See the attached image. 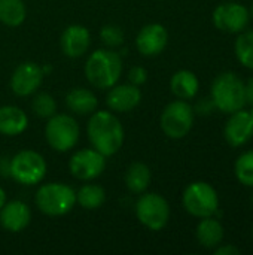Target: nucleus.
I'll return each instance as SVG.
<instances>
[{"mask_svg": "<svg viewBox=\"0 0 253 255\" xmlns=\"http://www.w3.org/2000/svg\"><path fill=\"white\" fill-rule=\"evenodd\" d=\"M86 134L91 146L104 157H112L121 151L125 131L119 118L109 111H95L86 124Z\"/></svg>", "mask_w": 253, "mask_h": 255, "instance_id": "1", "label": "nucleus"}, {"mask_svg": "<svg viewBox=\"0 0 253 255\" xmlns=\"http://www.w3.org/2000/svg\"><path fill=\"white\" fill-rule=\"evenodd\" d=\"M122 75V58L112 49H95L85 63V76L88 82L100 90H109L118 84Z\"/></svg>", "mask_w": 253, "mask_h": 255, "instance_id": "2", "label": "nucleus"}, {"mask_svg": "<svg viewBox=\"0 0 253 255\" xmlns=\"http://www.w3.org/2000/svg\"><path fill=\"white\" fill-rule=\"evenodd\" d=\"M210 99L215 108L227 115L246 106V90L243 79L234 72L219 73L212 84Z\"/></svg>", "mask_w": 253, "mask_h": 255, "instance_id": "3", "label": "nucleus"}, {"mask_svg": "<svg viewBox=\"0 0 253 255\" xmlns=\"http://www.w3.org/2000/svg\"><path fill=\"white\" fill-rule=\"evenodd\" d=\"M34 203L37 209L48 217H63L75 208L76 191L61 182L43 184L36 191Z\"/></svg>", "mask_w": 253, "mask_h": 255, "instance_id": "4", "label": "nucleus"}, {"mask_svg": "<svg viewBox=\"0 0 253 255\" xmlns=\"http://www.w3.org/2000/svg\"><path fill=\"white\" fill-rule=\"evenodd\" d=\"M46 160L33 149H22L9 160V176L21 185L33 187L46 176Z\"/></svg>", "mask_w": 253, "mask_h": 255, "instance_id": "5", "label": "nucleus"}, {"mask_svg": "<svg viewBox=\"0 0 253 255\" xmlns=\"http://www.w3.org/2000/svg\"><path fill=\"white\" fill-rule=\"evenodd\" d=\"M182 205L195 218L213 217L219 211V196L209 182L195 181L183 190Z\"/></svg>", "mask_w": 253, "mask_h": 255, "instance_id": "6", "label": "nucleus"}, {"mask_svg": "<svg viewBox=\"0 0 253 255\" xmlns=\"http://www.w3.org/2000/svg\"><path fill=\"white\" fill-rule=\"evenodd\" d=\"M81 136L78 121L67 114H55L48 118L45 126V139L57 152H67L76 146Z\"/></svg>", "mask_w": 253, "mask_h": 255, "instance_id": "7", "label": "nucleus"}, {"mask_svg": "<svg viewBox=\"0 0 253 255\" xmlns=\"http://www.w3.org/2000/svg\"><path fill=\"white\" fill-rule=\"evenodd\" d=\"M195 120L194 108L186 100H174L169 103L160 118L163 133L170 139H183L192 128Z\"/></svg>", "mask_w": 253, "mask_h": 255, "instance_id": "8", "label": "nucleus"}, {"mask_svg": "<svg viewBox=\"0 0 253 255\" xmlns=\"http://www.w3.org/2000/svg\"><path fill=\"white\" fill-rule=\"evenodd\" d=\"M170 205L158 193H142L136 202V217L142 226L152 232L163 230L170 220Z\"/></svg>", "mask_w": 253, "mask_h": 255, "instance_id": "9", "label": "nucleus"}, {"mask_svg": "<svg viewBox=\"0 0 253 255\" xmlns=\"http://www.w3.org/2000/svg\"><path fill=\"white\" fill-rule=\"evenodd\" d=\"M213 24L218 30L230 34H239L246 30L251 15L249 9L239 1H225L215 7Z\"/></svg>", "mask_w": 253, "mask_h": 255, "instance_id": "10", "label": "nucleus"}, {"mask_svg": "<svg viewBox=\"0 0 253 255\" xmlns=\"http://www.w3.org/2000/svg\"><path fill=\"white\" fill-rule=\"evenodd\" d=\"M106 169V157L94 148L76 151L69 161L72 176L79 181H92L98 178Z\"/></svg>", "mask_w": 253, "mask_h": 255, "instance_id": "11", "label": "nucleus"}, {"mask_svg": "<svg viewBox=\"0 0 253 255\" xmlns=\"http://www.w3.org/2000/svg\"><path fill=\"white\" fill-rule=\"evenodd\" d=\"M43 76L45 70L40 64L34 61H24L12 72L9 87L15 96L27 97L37 91V88L42 85Z\"/></svg>", "mask_w": 253, "mask_h": 255, "instance_id": "12", "label": "nucleus"}, {"mask_svg": "<svg viewBox=\"0 0 253 255\" xmlns=\"http://www.w3.org/2000/svg\"><path fill=\"white\" fill-rule=\"evenodd\" d=\"M253 136V115L251 111L239 109L230 114L224 127V137L233 148L243 146Z\"/></svg>", "mask_w": 253, "mask_h": 255, "instance_id": "13", "label": "nucleus"}, {"mask_svg": "<svg viewBox=\"0 0 253 255\" xmlns=\"http://www.w3.org/2000/svg\"><path fill=\"white\" fill-rule=\"evenodd\" d=\"M169 43V31L160 22H151L140 28L136 37V48L145 57L160 55Z\"/></svg>", "mask_w": 253, "mask_h": 255, "instance_id": "14", "label": "nucleus"}, {"mask_svg": "<svg viewBox=\"0 0 253 255\" xmlns=\"http://www.w3.org/2000/svg\"><path fill=\"white\" fill-rule=\"evenodd\" d=\"M91 45V33L85 25L70 24L60 36L61 52L69 58H79L85 55Z\"/></svg>", "mask_w": 253, "mask_h": 255, "instance_id": "15", "label": "nucleus"}, {"mask_svg": "<svg viewBox=\"0 0 253 255\" xmlns=\"http://www.w3.org/2000/svg\"><path fill=\"white\" fill-rule=\"evenodd\" d=\"M142 102V91L140 87L133 84H115L109 88L106 96V105L112 112L124 114L130 112L139 106Z\"/></svg>", "mask_w": 253, "mask_h": 255, "instance_id": "16", "label": "nucleus"}, {"mask_svg": "<svg viewBox=\"0 0 253 255\" xmlns=\"http://www.w3.org/2000/svg\"><path fill=\"white\" fill-rule=\"evenodd\" d=\"M31 221V211L27 203L21 200L6 202L0 209V226L10 233H19L28 227Z\"/></svg>", "mask_w": 253, "mask_h": 255, "instance_id": "17", "label": "nucleus"}, {"mask_svg": "<svg viewBox=\"0 0 253 255\" xmlns=\"http://www.w3.org/2000/svg\"><path fill=\"white\" fill-rule=\"evenodd\" d=\"M195 236L201 247L207 250H215L222 244L225 238V229L218 217H206L200 218V223L195 229Z\"/></svg>", "mask_w": 253, "mask_h": 255, "instance_id": "18", "label": "nucleus"}, {"mask_svg": "<svg viewBox=\"0 0 253 255\" xmlns=\"http://www.w3.org/2000/svg\"><path fill=\"white\" fill-rule=\"evenodd\" d=\"M28 127L27 114L12 105L0 108V134L3 136H19Z\"/></svg>", "mask_w": 253, "mask_h": 255, "instance_id": "19", "label": "nucleus"}, {"mask_svg": "<svg viewBox=\"0 0 253 255\" xmlns=\"http://www.w3.org/2000/svg\"><path fill=\"white\" fill-rule=\"evenodd\" d=\"M66 106L72 114L85 117L97 111L98 100L91 90L78 87L69 91V94L66 96Z\"/></svg>", "mask_w": 253, "mask_h": 255, "instance_id": "20", "label": "nucleus"}, {"mask_svg": "<svg viewBox=\"0 0 253 255\" xmlns=\"http://www.w3.org/2000/svg\"><path fill=\"white\" fill-rule=\"evenodd\" d=\"M200 88V81L197 75L191 70L182 69L177 70L170 79V90L171 93L182 100H191L197 96Z\"/></svg>", "mask_w": 253, "mask_h": 255, "instance_id": "21", "label": "nucleus"}, {"mask_svg": "<svg viewBox=\"0 0 253 255\" xmlns=\"http://www.w3.org/2000/svg\"><path fill=\"white\" fill-rule=\"evenodd\" d=\"M151 179H152L151 169L145 163L136 161V163H131L127 169L125 187L128 188L131 194H142L149 188Z\"/></svg>", "mask_w": 253, "mask_h": 255, "instance_id": "22", "label": "nucleus"}, {"mask_svg": "<svg viewBox=\"0 0 253 255\" xmlns=\"http://www.w3.org/2000/svg\"><path fill=\"white\" fill-rule=\"evenodd\" d=\"M104 202H106V191L101 185L85 184L76 191V203L86 211H95L101 208Z\"/></svg>", "mask_w": 253, "mask_h": 255, "instance_id": "23", "label": "nucleus"}, {"mask_svg": "<svg viewBox=\"0 0 253 255\" xmlns=\"http://www.w3.org/2000/svg\"><path fill=\"white\" fill-rule=\"evenodd\" d=\"M27 7L22 0H0V22L7 27H18L25 21Z\"/></svg>", "mask_w": 253, "mask_h": 255, "instance_id": "24", "label": "nucleus"}, {"mask_svg": "<svg viewBox=\"0 0 253 255\" xmlns=\"http://www.w3.org/2000/svg\"><path fill=\"white\" fill-rule=\"evenodd\" d=\"M234 52L242 66L253 70V30H243L239 33L234 43Z\"/></svg>", "mask_w": 253, "mask_h": 255, "instance_id": "25", "label": "nucleus"}, {"mask_svg": "<svg viewBox=\"0 0 253 255\" xmlns=\"http://www.w3.org/2000/svg\"><path fill=\"white\" fill-rule=\"evenodd\" d=\"M234 173L240 184L245 187H253V149L239 155L234 164Z\"/></svg>", "mask_w": 253, "mask_h": 255, "instance_id": "26", "label": "nucleus"}, {"mask_svg": "<svg viewBox=\"0 0 253 255\" xmlns=\"http://www.w3.org/2000/svg\"><path fill=\"white\" fill-rule=\"evenodd\" d=\"M31 111L39 118H51L57 114V102L48 93H37L31 100Z\"/></svg>", "mask_w": 253, "mask_h": 255, "instance_id": "27", "label": "nucleus"}, {"mask_svg": "<svg viewBox=\"0 0 253 255\" xmlns=\"http://www.w3.org/2000/svg\"><path fill=\"white\" fill-rule=\"evenodd\" d=\"M100 39L107 48H116L124 43V31L116 24H106L100 30Z\"/></svg>", "mask_w": 253, "mask_h": 255, "instance_id": "28", "label": "nucleus"}, {"mask_svg": "<svg viewBox=\"0 0 253 255\" xmlns=\"http://www.w3.org/2000/svg\"><path fill=\"white\" fill-rule=\"evenodd\" d=\"M148 81V70L142 66H134L128 72V82L133 85H143Z\"/></svg>", "mask_w": 253, "mask_h": 255, "instance_id": "29", "label": "nucleus"}, {"mask_svg": "<svg viewBox=\"0 0 253 255\" xmlns=\"http://www.w3.org/2000/svg\"><path fill=\"white\" fill-rule=\"evenodd\" d=\"M213 109H216V108H215L212 99L209 97V99H200L194 108V112L198 115H209V114H212Z\"/></svg>", "mask_w": 253, "mask_h": 255, "instance_id": "30", "label": "nucleus"}, {"mask_svg": "<svg viewBox=\"0 0 253 255\" xmlns=\"http://www.w3.org/2000/svg\"><path fill=\"white\" fill-rule=\"evenodd\" d=\"M213 253L215 255H240L242 254V251L237 248V247H234V245H230V244H227V245H219V247H216L215 250H213Z\"/></svg>", "mask_w": 253, "mask_h": 255, "instance_id": "31", "label": "nucleus"}, {"mask_svg": "<svg viewBox=\"0 0 253 255\" xmlns=\"http://www.w3.org/2000/svg\"><path fill=\"white\" fill-rule=\"evenodd\" d=\"M245 90H246V102L253 106V76H251L245 84Z\"/></svg>", "mask_w": 253, "mask_h": 255, "instance_id": "32", "label": "nucleus"}, {"mask_svg": "<svg viewBox=\"0 0 253 255\" xmlns=\"http://www.w3.org/2000/svg\"><path fill=\"white\" fill-rule=\"evenodd\" d=\"M6 203V193H4V190L0 187V209H1V206Z\"/></svg>", "mask_w": 253, "mask_h": 255, "instance_id": "33", "label": "nucleus"}, {"mask_svg": "<svg viewBox=\"0 0 253 255\" xmlns=\"http://www.w3.org/2000/svg\"><path fill=\"white\" fill-rule=\"evenodd\" d=\"M249 15H251V18L253 19V1L252 4H251V9H249Z\"/></svg>", "mask_w": 253, "mask_h": 255, "instance_id": "34", "label": "nucleus"}, {"mask_svg": "<svg viewBox=\"0 0 253 255\" xmlns=\"http://www.w3.org/2000/svg\"><path fill=\"white\" fill-rule=\"evenodd\" d=\"M251 114H252V115H253V106H252V109H251Z\"/></svg>", "mask_w": 253, "mask_h": 255, "instance_id": "35", "label": "nucleus"}, {"mask_svg": "<svg viewBox=\"0 0 253 255\" xmlns=\"http://www.w3.org/2000/svg\"><path fill=\"white\" fill-rule=\"evenodd\" d=\"M252 205H253V194H252Z\"/></svg>", "mask_w": 253, "mask_h": 255, "instance_id": "36", "label": "nucleus"}, {"mask_svg": "<svg viewBox=\"0 0 253 255\" xmlns=\"http://www.w3.org/2000/svg\"><path fill=\"white\" fill-rule=\"evenodd\" d=\"M252 236H253V229H252Z\"/></svg>", "mask_w": 253, "mask_h": 255, "instance_id": "37", "label": "nucleus"}]
</instances>
